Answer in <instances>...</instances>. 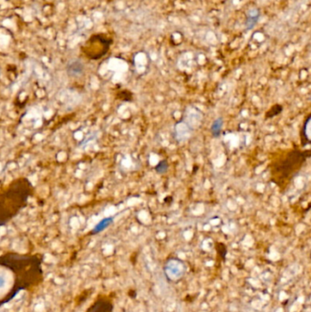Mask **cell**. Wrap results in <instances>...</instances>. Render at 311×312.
Wrapping results in <instances>:
<instances>
[{
	"label": "cell",
	"mask_w": 311,
	"mask_h": 312,
	"mask_svg": "<svg viewBox=\"0 0 311 312\" xmlns=\"http://www.w3.org/2000/svg\"><path fill=\"white\" fill-rule=\"evenodd\" d=\"M42 259L37 255L8 253L0 256V308L20 292L39 285L43 280Z\"/></svg>",
	"instance_id": "obj_1"
},
{
	"label": "cell",
	"mask_w": 311,
	"mask_h": 312,
	"mask_svg": "<svg viewBox=\"0 0 311 312\" xmlns=\"http://www.w3.org/2000/svg\"><path fill=\"white\" fill-rule=\"evenodd\" d=\"M307 157H309V152L294 151L289 154L288 158L283 161L280 166H277V171L281 172L285 177H288L296 169L298 170Z\"/></svg>",
	"instance_id": "obj_2"
},
{
	"label": "cell",
	"mask_w": 311,
	"mask_h": 312,
	"mask_svg": "<svg viewBox=\"0 0 311 312\" xmlns=\"http://www.w3.org/2000/svg\"><path fill=\"white\" fill-rule=\"evenodd\" d=\"M185 265L179 259L171 258L164 265V275L169 281H176L185 275Z\"/></svg>",
	"instance_id": "obj_3"
},
{
	"label": "cell",
	"mask_w": 311,
	"mask_h": 312,
	"mask_svg": "<svg viewBox=\"0 0 311 312\" xmlns=\"http://www.w3.org/2000/svg\"><path fill=\"white\" fill-rule=\"evenodd\" d=\"M85 66L80 59H73L67 65V73L70 77L79 78L83 75Z\"/></svg>",
	"instance_id": "obj_4"
},
{
	"label": "cell",
	"mask_w": 311,
	"mask_h": 312,
	"mask_svg": "<svg viewBox=\"0 0 311 312\" xmlns=\"http://www.w3.org/2000/svg\"><path fill=\"white\" fill-rule=\"evenodd\" d=\"M113 308V303L111 300L99 299L87 310V312H112Z\"/></svg>",
	"instance_id": "obj_5"
},
{
	"label": "cell",
	"mask_w": 311,
	"mask_h": 312,
	"mask_svg": "<svg viewBox=\"0 0 311 312\" xmlns=\"http://www.w3.org/2000/svg\"><path fill=\"white\" fill-rule=\"evenodd\" d=\"M113 220H114V218L113 217H106V218H104L102 220H100V221L96 225V226L93 227V229L91 230V234L92 235H96V234H99L100 232H102V231L105 230L107 227L111 226L112 224L113 223Z\"/></svg>",
	"instance_id": "obj_6"
},
{
	"label": "cell",
	"mask_w": 311,
	"mask_h": 312,
	"mask_svg": "<svg viewBox=\"0 0 311 312\" xmlns=\"http://www.w3.org/2000/svg\"><path fill=\"white\" fill-rule=\"evenodd\" d=\"M223 124H224V121H223L222 118H217L214 121L212 126H211V132H212L214 137H219L220 136Z\"/></svg>",
	"instance_id": "obj_7"
},
{
	"label": "cell",
	"mask_w": 311,
	"mask_h": 312,
	"mask_svg": "<svg viewBox=\"0 0 311 312\" xmlns=\"http://www.w3.org/2000/svg\"><path fill=\"white\" fill-rule=\"evenodd\" d=\"M283 111L282 106H280V104H275V106H273L272 108L266 113V118H272L280 114Z\"/></svg>",
	"instance_id": "obj_8"
},
{
	"label": "cell",
	"mask_w": 311,
	"mask_h": 312,
	"mask_svg": "<svg viewBox=\"0 0 311 312\" xmlns=\"http://www.w3.org/2000/svg\"><path fill=\"white\" fill-rule=\"evenodd\" d=\"M168 168H169V165H168V163H167L166 161H161V162L158 163L157 165L155 166V171H156L158 174L162 175V174H164V172H167Z\"/></svg>",
	"instance_id": "obj_9"
},
{
	"label": "cell",
	"mask_w": 311,
	"mask_h": 312,
	"mask_svg": "<svg viewBox=\"0 0 311 312\" xmlns=\"http://www.w3.org/2000/svg\"><path fill=\"white\" fill-rule=\"evenodd\" d=\"M0 73H1V68H0Z\"/></svg>",
	"instance_id": "obj_10"
}]
</instances>
